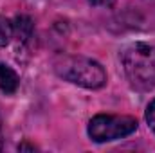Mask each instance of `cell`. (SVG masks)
I'll use <instances>...</instances> for the list:
<instances>
[{
	"label": "cell",
	"mask_w": 155,
	"mask_h": 153,
	"mask_svg": "<svg viewBox=\"0 0 155 153\" xmlns=\"http://www.w3.org/2000/svg\"><path fill=\"white\" fill-rule=\"evenodd\" d=\"M18 150H35V146H27V144H20Z\"/></svg>",
	"instance_id": "9c48e42d"
},
{
	"label": "cell",
	"mask_w": 155,
	"mask_h": 153,
	"mask_svg": "<svg viewBox=\"0 0 155 153\" xmlns=\"http://www.w3.org/2000/svg\"><path fill=\"white\" fill-rule=\"evenodd\" d=\"M0 144H2V126H0Z\"/></svg>",
	"instance_id": "30bf717a"
},
{
	"label": "cell",
	"mask_w": 155,
	"mask_h": 153,
	"mask_svg": "<svg viewBox=\"0 0 155 153\" xmlns=\"http://www.w3.org/2000/svg\"><path fill=\"white\" fill-rule=\"evenodd\" d=\"M146 122H148V126L155 132V99L148 105V108H146Z\"/></svg>",
	"instance_id": "52a82bcc"
},
{
	"label": "cell",
	"mask_w": 155,
	"mask_h": 153,
	"mask_svg": "<svg viewBox=\"0 0 155 153\" xmlns=\"http://www.w3.org/2000/svg\"><path fill=\"white\" fill-rule=\"evenodd\" d=\"M121 61L132 86L139 90H152L155 86V47L134 43L123 50Z\"/></svg>",
	"instance_id": "6da1fadb"
},
{
	"label": "cell",
	"mask_w": 155,
	"mask_h": 153,
	"mask_svg": "<svg viewBox=\"0 0 155 153\" xmlns=\"http://www.w3.org/2000/svg\"><path fill=\"white\" fill-rule=\"evenodd\" d=\"M18 83H20L18 74H16L11 67H7V65L0 63V90H2L4 94L11 96V94H15V92H16Z\"/></svg>",
	"instance_id": "5b68a950"
},
{
	"label": "cell",
	"mask_w": 155,
	"mask_h": 153,
	"mask_svg": "<svg viewBox=\"0 0 155 153\" xmlns=\"http://www.w3.org/2000/svg\"><path fill=\"white\" fill-rule=\"evenodd\" d=\"M137 119L130 115H110L99 114L88 122V137L94 142H110L123 137H128L137 130Z\"/></svg>",
	"instance_id": "3957f363"
},
{
	"label": "cell",
	"mask_w": 155,
	"mask_h": 153,
	"mask_svg": "<svg viewBox=\"0 0 155 153\" xmlns=\"http://www.w3.org/2000/svg\"><path fill=\"white\" fill-rule=\"evenodd\" d=\"M15 38V24L13 20L5 18V16H0V47H5L9 45Z\"/></svg>",
	"instance_id": "8992f818"
},
{
	"label": "cell",
	"mask_w": 155,
	"mask_h": 153,
	"mask_svg": "<svg viewBox=\"0 0 155 153\" xmlns=\"http://www.w3.org/2000/svg\"><path fill=\"white\" fill-rule=\"evenodd\" d=\"M90 4H94V5H99V4H107L108 0H88Z\"/></svg>",
	"instance_id": "ba28073f"
},
{
	"label": "cell",
	"mask_w": 155,
	"mask_h": 153,
	"mask_svg": "<svg viewBox=\"0 0 155 153\" xmlns=\"http://www.w3.org/2000/svg\"><path fill=\"white\" fill-rule=\"evenodd\" d=\"M13 24H15V38L13 40H16L18 47L27 45V41L33 36V22H31V18L25 16V15H20V16H16L13 20Z\"/></svg>",
	"instance_id": "277c9868"
},
{
	"label": "cell",
	"mask_w": 155,
	"mask_h": 153,
	"mask_svg": "<svg viewBox=\"0 0 155 153\" xmlns=\"http://www.w3.org/2000/svg\"><path fill=\"white\" fill-rule=\"evenodd\" d=\"M54 70L60 77H63L69 83H74L78 86L83 88H101L107 83V72L105 69L90 60V58H83V56H61L56 60L54 63Z\"/></svg>",
	"instance_id": "7a4b0ae2"
}]
</instances>
